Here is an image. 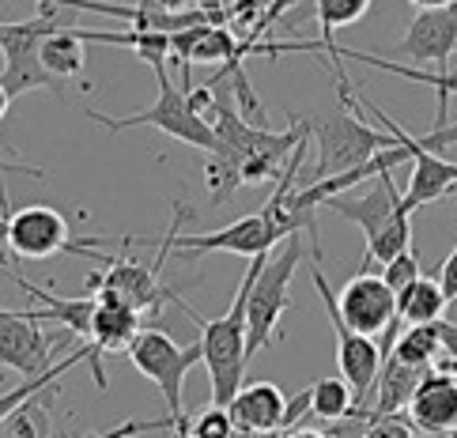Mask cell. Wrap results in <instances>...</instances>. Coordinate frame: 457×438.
<instances>
[{"label": "cell", "instance_id": "8992f818", "mask_svg": "<svg viewBox=\"0 0 457 438\" xmlns=\"http://www.w3.org/2000/svg\"><path fill=\"white\" fill-rule=\"evenodd\" d=\"M246 295H250V272L242 276V284L235 291V302L227 306L223 318L201 321V348H204V367H208V382H212V404H227L235 401L242 389V375H246L250 351H246Z\"/></svg>", "mask_w": 457, "mask_h": 438}, {"label": "cell", "instance_id": "7c38bea8", "mask_svg": "<svg viewBox=\"0 0 457 438\" xmlns=\"http://www.w3.org/2000/svg\"><path fill=\"white\" fill-rule=\"evenodd\" d=\"M310 280H314L325 314H329L333 329H337V367H340V378L352 385L355 412H367L370 409V397H374V385H378V375H382L386 355H382V348L374 344L370 336H359L355 329H348L345 321H340V314H337V291L329 287V280H325L321 261L310 265Z\"/></svg>", "mask_w": 457, "mask_h": 438}, {"label": "cell", "instance_id": "ac0fdd59", "mask_svg": "<svg viewBox=\"0 0 457 438\" xmlns=\"http://www.w3.org/2000/svg\"><path fill=\"white\" fill-rule=\"evenodd\" d=\"M15 284H20L27 295H35L42 306L38 310H23L30 321H57V326H64L72 336H79L84 344H91V318H95V295H76V299H61V295H54V291H46V287H38V284H30V280H23L20 272H12L8 265H0Z\"/></svg>", "mask_w": 457, "mask_h": 438}, {"label": "cell", "instance_id": "5b68a950", "mask_svg": "<svg viewBox=\"0 0 457 438\" xmlns=\"http://www.w3.org/2000/svg\"><path fill=\"white\" fill-rule=\"evenodd\" d=\"M152 72H155V84H159L155 106L140 110V113H129V118H106V113H99V110H84V113L91 121L106 125L110 133H125V128L152 125V128H159V133L174 136L178 144H189V148L212 155V148H216V128H212V121L197 106H193L189 91L170 79V64H159V69H152Z\"/></svg>", "mask_w": 457, "mask_h": 438}, {"label": "cell", "instance_id": "d590c367", "mask_svg": "<svg viewBox=\"0 0 457 438\" xmlns=\"http://www.w3.org/2000/svg\"><path fill=\"white\" fill-rule=\"evenodd\" d=\"M295 431H284V427H276V431H265V434H257V438H291Z\"/></svg>", "mask_w": 457, "mask_h": 438}, {"label": "cell", "instance_id": "9c48e42d", "mask_svg": "<svg viewBox=\"0 0 457 438\" xmlns=\"http://www.w3.org/2000/svg\"><path fill=\"white\" fill-rule=\"evenodd\" d=\"M64 23L57 8H46L35 20L20 23H0V87H4L8 103L23 99L30 91H57L61 79H54L42 64V38Z\"/></svg>", "mask_w": 457, "mask_h": 438}, {"label": "cell", "instance_id": "603a6c76", "mask_svg": "<svg viewBox=\"0 0 457 438\" xmlns=\"http://www.w3.org/2000/svg\"><path fill=\"white\" fill-rule=\"evenodd\" d=\"M446 306L450 302L443 295V284L431 276H420L397 295V321L401 326H435V321H443Z\"/></svg>", "mask_w": 457, "mask_h": 438}, {"label": "cell", "instance_id": "d6a6232c", "mask_svg": "<svg viewBox=\"0 0 457 438\" xmlns=\"http://www.w3.org/2000/svg\"><path fill=\"white\" fill-rule=\"evenodd\" d=\"M8 95H4V87H0V121H4V113H8ZM0 174H35V178H46V170H38V167H23V163H8V159H0Z\"/></svg>", "mask_w": 457, "mask_h": 438}, {"label": "cell", "instance_id": "7bdbcfd3", "mask_svg": "<svg viewBox=\"0 0 457 438\" xmlns=\"http://www.w3.org/2000/svg\"><path fill=\"white\" fill-rule=\"evenodd\" d=\"M95 438H103V434H95Z\"/></svg>", "mask_w": 457, "mask_h": 438}, {"label": "cell", "instance_id": "1f68e13d", "mask_svg": "<svg viewBox=\"0 0 457 438\" xmlns=\"http://www.w3.org/2000/svg\"><path fill=\"white\" fill-rule=\"evenodd\" d=\"M438 284H443L446 302H457V246L450 250V257L443 261V269H438Z\"/></svg>", "mask_w": 457, "mask_h": 438}, {"label": "cell", "instance_id": "f1b7e54d", "mask_svg": "<svg viewBox=\"0 0 457 438\" xmlns=\"http://www.w3.org/2000/svg\"><path fill=\"white\" fill-rule=\"evenodd\" d=\"M363 438H416L404 416H370L363 412Z\"/></svg>", "mask_w": 457, "mask_h": 438}, {"label": "cell", "instance_id": "74e56055", "mask_svg": "<svg viewBox=\"0 0 457 438\" xmlns=\"http://www.w3.org/2000/svg\"><path fill=\"white\" fill-rule=\"evenodd\" d=\"M291 438H329V434H325V431H295Z\"/></svg>", "mask_w": 457, "mask_h": 438}, {"label": "cell", "instance_id": "d6986e66", "mask_svg": "<svg viewBox=\"0 0 457 438\" xmlns=\"http://www.w3.org/2000/svg\"><path fill=\"white\" fill-rule=\"evenodd\" d=\"M284 409H287V397H284V389L276 382H250V385H242L235 393V401L227 404V412H231L235 424L250 427L257 434L280 427L284 424Z\"/></svg>", "mask_w": 457, "mask_h": 438}, {"label": "cell", "instance_id": "f546056e", "mask_svg": "<svg viewBox=\"0 0 457 438\" xmlns=\"http://www.w3.org/2000/svg\"><path fill=\"white\" fill-rule=\"evenodd\" d=\"M295 4H299V0H272V4L265 8V15H261V20H257V27H253V30H250V35L242 38V42H250V45H253V54H257V45L265 42L269 27H276V23H280L284 15H287L291 8H295Z\"/></svg>", "mask_w": 457, "mask_h": 438}, {"label": "cell", "instance_id": "f35d334b", "mask_svg": "<svg viewBox=\"0 0 457 438\" xmlns=\"http://www.w3.org/2000/svg\"><path fill=\"white\" fill-rule=\"evenodd\" d=\"M4 208H12V204H8V189H4V178H0V212H4Z\"/></svg>", "mask_w": 457, "mask_h": 438}, {"label": "cell", "instance_id": "8fae6325", "mask_svg": "<svg viewBox=\"0 0 457 438\" xmlns=\"http://www.w3.org/2000/svg\"><path fill=\"white\" fill-rule=\"evenodd\" d=\"M170 250H174V235L167 231V238H162L155 261H137V257H113V261H110L103 272H91L87 287L95 291V299H99V302L129 306V310H137V314H159L162 302H178V306H182V295H178L174 287L159 284L162 261H167Z\"/></svg>", "mask_w": 457, "mask_h": 438}, {"label": "cell", "instance_id": "4dcf8cb0", "mask_svg": "<svg viewBox=\"0 0 457 438\" xmlns=\"http://www.w3.org/2000/svg\"><path fill=\"white\" fill-rule=\"evenodd\" d=\"M438 333H443V355L435 359L431 370H438V375H453L457 378V321H438Z\"/></svg>", "mask_w": 457, "mask_h": 438}, {"label": "cell", "instance_id": "7a4b0ae2", "mask_svg": "<svg viewBox=\"0 0 457 438\" xmlns=\"http://www.w3.org/2000/svg\"><path fill=\"white\" fill-rule=\"evenodd\" d=\"M325 208H333L337 216L352 219L359 231H363V238H367L363 269H370L374 261L389 265L404 250H412V219H408L412 212L404 208V193L394 182V170L374 178V186L363 193V197L340 193V197H333Z\"/></svg>", "mask_w": 457, "mask_h": 438}, {"label": "cell", "instance_id": "e575fe53", "mask_svg": "<svg viewBox=\"0 0 457 438\" xmlns=\"http://www.w3.org/2000/svg\"><path fill=\"white\" fill-rule=\"evenodd\" d=\"M416 12H443V8H453L457 0H408Z\"/></svg>", "mask_w": 457, "mask_h": 438}, {"label": "cell", "instance_id": "30bf717a", "mask_svg": "<svg viewBox=\"0 0 457 438\" xmlns=\"http://www.w3.org/2000/svg\"><path fill=\"white\" fill-rule=\"evenodd\" d=\"M129 363H133L144 378H152L159 385L162 401H167V416L174 419L178 434L189 431V419L182 412V389H186V375L197 363H204V348H201V336L193 344H174V340L162 333L159 326L140 329V336L129 344Z\"/></svg>", "mask_w": 457, "mask_h": 438}, {"label": "cell", "instance_id": "ab89813d", "mask_svg": "<svg viewBox=\"0 0 457 438\" xmlns=\"http://www.w3.org/2000/svg\"><path fill=\"white\" fill-rule=\"evenodd\" d=\"M450 79H453V84H457V69H450Z\"/></svg>", "mask_w": 457, "mask_h": 438}, {"label": "cell", "instance_id": "ee69618b", "mask_svg": "<svg viewBox=\"0 0 457 438\" xmlns=\"http://www.w3.org/2000/svg\"><path fill=\"white\" fill-rule=\"evenodd\" d=\"M269 4H272V0H269Z\"/></svg>", "mask_w": 457, "mask_h": 438}, {"label": "cell", "instance_id": "2e32d148", "mask_svg": "<svg viewBox=\"0 0 457 438\" xmlns=\"http://www.w3.org/2000/svg\"><path fill=\"white\" fill-rule=\"evenodd\" d=\"M408 424L431 438L457 431V378L428 370L423 382L416 385L412 401H408Z\"/></svg>", "mask_w": 457, "mask_h": 438}, {"label": "cell", "instance_id": "836d02e7", "mask_svg": "<svg viewBox=\"0 0 457 438\" xmlns=\"http://www.w3.org/2000/svg\"><path fill=\"white\" fill-rule=\"evenodd\" d=\"M197 12H204L212 23H227V0H193Z\"/></svg>", "mask_w": 457, "mask_h": 438}, {"label": "cell", "instance_id": "7402d4cb", "mask_svg": "<svg viewBox=\"0 0 457 438\" xmlns=\"http://www.w3.org/2000/svg\"><path fill=\"white\" fill-rule=\"evenodd\" d=\"M87 61V42L76 35V20H64L42 38V64L54 79H79Z\"/></svg>", "mask_w": 457, "mask_h": 438}, {"label": "cell", "instance_id": "ba28073f", "mask_svg": "<svg viewBox=\"0 0 457 438\" xmlns=\"http://www.w3.org/2000/svg\"><path fill=\"white\" fill-rule=\"evenodd\" d=\"M359 99V95H355ZM370 113L374 121H378L389 136H394L401 148H408V163H412V174H408V189H404V208L408 212H416V208L431 204L438 197H446V193L457 189V163H450V159L438 155V148L443 144H453L457 140V125H443V128H431L428 136H408L404 128L389 118L386 110H378L370 99H359Z\"/></svg>", "mask_w": 457, "mask_h": 438}, {"label": "cell", "instance_id": "52a82bcc", "mask_svg": "<svg viewBox=\"0 0 457 438\" xmlns=\"http://www.w3.org/2000/svg\"><path fill=\"white\" fill-rule=\"evenodd\" d=\"M310 136L318 144V167L310 174V182H325V178L348 174L367 167L374 155H382L386 148H394V136L370 128L359 113H352V106L345 103V110H329L321 118H306Z\"/></svg>", "mask_w": 457, "mask_h": 438}, {"label": "cell", "instance_id": "8d00e7d4", "mask_svg": "<svg viewBox=\"0 0 457 438\" xmlns=\"http://www.w3.org/2000/svg\"><path fill=\"white\" fill-rule=\"evenodd\" d=\"M231 438H257V431H250V427H238V424H235Z\"/></svg>", "mask_w": 457, "mask_h": 438}, {"label": "cell", "instance_id": "60d3db41", "mask_svg": "<svg viewBox=\"0 0 457 438\" xmlns=\"http://www.w3.org/2000/svg\"><path fill=\"white\" fill-rule=\"evenodd\" d=\"M443 438H457V431H450V434H443Z\"/></svg>", "mask_w": 457, "mask_h": 438}, {"label": "cell", "instance_id": "277c9868", "mask_svg": "<svg viewBox=\"0 0 457 438\" xmlns=\"http://www.w3.org/2000/svg\"><path fill=\"white\" fill-rule=\"evenodd\" d=\"M0 242L8 246L12 257H23V261H50L57 253H84V261H91V265L113 261V257H103L91 250V246H103L106 242L103 235L76 242L69 231V219L50 204L4 208V212H0Z\"/></svg>", "mask_w": 457, "mask_h": 438}, {"label": "cell", "instance_id": "4316f807", "mask_svg": "<svg viewBox=\"0 0 457 438\" xmlns=\"http://www.w3.org/2000/svg\"><path fill=\"white\" fill-rule=\"evenodd\" d=\"M231 431H235L231 412L220 409V404H208V409L197 412V419L189 424L186 434H193V438H231Z\"/></svg>", "mask_w": 457, "mask_h": 438}, {"label": "cell", "instance_id": "44dd1931", "mask_svg": "<svg viewBox=\"0 0 457 438\" xmlns=\"http://www.w3.org/2000/svg\"><path fill=\"white\" fill-rule=\"evenodd\" d=\"M428 370H416V367H404L397 363L394 355H386L382 363V375H378V385H374V397H370V416H397L408 409V401H412L416 385L423 382Z\"/></svg>", "mask_w": 457, "mask_h": 438}, {"label": "cell", "instance_id": "5bb4252c", "mask_svg": "<svg viewBox=\"0 0 457 438\" xmlns=\"http://www.w3.org/2000/svg\"><path fill=\"white\" fill-rule=\"evenodd\" d=\"M394 54L401 57L404 69H435V76H450L446 64L457 54V4L443 12H416Z\"/></svg>", "mask_w": 457, "mask_h": 438}, {"label": "cell", "instance_id": "484cf974", "mask_svg": "<svg viewBox=\"0 0 457 438\" xmlns=\"http://www.w3.org/2000/svg\"><path fill=\"white\" fill-rule=\"evenodd\" d=\"M355 412V393L345 378H321L310 385V416L325 424H340Z\"/></svg>", "mask_w": 457, "mask_h": 438}, {"label": "cell", "instance_id": "b9f144b4", "mask_svg": "<svg viewBox=\"0 0 457 438\" xmlns=\"http://www.w3.org/2000/svg\"><path fill=\"white\" fill-rule=\"evenodd\" d=\"M178 438H193V434H178Z\"/></svg>", "mask_w": 457, "mask_h": 438}, {"label": "cell", "instance_id": "3957f363", "mask_svg": "<svg viewBox=\"0 0 457 438\" xmlns=\"http://www.w3.org/2000/svg\"><path fill=\"white\" fill-rule=\"evenodd\" d=\"M303 257V235H287L265 257H250V295H246V351L250 359L280 336V318L291 310V276Z\"/></svg>", "mask_w": 457, "mask_h": 438}, {"label": "cell", "instance_id": "9a60e30c", "mask_svg": "<svg viewBox=\"0 0 457 438\" xmlns=\"http://www.w3.org/2000/svg\"><path fill=\"white\" fill-rule=\"evenodd\" d=\"M57 336L38 329L23 310H0V363L23 378H42L54 370Z\"/></svg>", "mask_w": 457, "mask_h": 438}, {"label": "cell", "instance_id": "e0dca14e", "mask_svg": "<svg viewBox=\"0 0 457 438\" xmlns=\"http://www.w3.org/2000/svg\"><path fill=\"white\" fill-rule=\"evenodd\" d=\"M99 302V299H95ZM144 329V314L129 310V306H110L99 302L95 306V318H91V375L95 385L106 389V370H103V355L110 351H129V344L140 336Z\"/></svg>", "mask_w": 457, "mask_h": 438}, {"label": "cell", "instance_id": "6da1fadb", "mask_svg": "<svg viewBox=\"0 0 457 438\" xmlns=\"http://www.w3.org/2000/svg\"><path fill=\"white\" fill-rule=\"evenodd\" d=\"M208 95L212 99L204 118L216 128V148H212L204 167V189H208V208H223L238 189L280 182L295 148L310 136V125L306 118H299L284 133H269L261 125H250L246 113L238 110L235 84L223 72L212 76Z\"/></svg>", "mask_w": 457, "mask_h": 438}, {"label": "cell", "instance_id": "cb8c5ba5", "mask_svg": "<svg viewBox=\"0 0 457 438\" xmlns=\"http://www.w3.org/2000/svg\"><path fill=\"white\" fill-rule=\"evenodd\" d=\"M84 359L91 363V348H87V344H79L76 351L64 355L61 363H54V370H46L42 378H27L23 385H15V389H8V393H0V424H8V419H12L15 412H20L27 401H35V397L42 393V389H57V382H61L64 375H69V370H72L76 363H84Z\"/></svg>", "mask_w": 457, "mask_h": 438}, {"label": "cell", "instance_id": "4fadbf2b", "mask_svg": "<svg viewBox=\"0 0 457 438\" xmlns=\"http://www.w3.org/2000/svg\"><path fill=\"white\" fill-rule=\"evenodd\" d=\"M337 314L348 329H355L359 336H378L397 329V295L389 291V284L378 272H363L359 269L352 280L337 291Z\"/></svg>", "mask_w": 457, "mask_h": 438}, {"label": "cell", "instance_id": "ffe728a7", "mask_svg": "<svg viewBox=\"0 0 457 438\" xmlns=\"http://www.w3.org/2000/svg\"><path fill=\"white\" fill-rule=\"evenodd\" d=\"M374 0H314V15H318V27H321V38L318 42H261L257 54H269V57H280L287 50H333V35L340 27H352L359 23L363 15L370 12Z\"/></svg>", "mask_w": 457, "mask_h": 438}, {"label": "cell", "instance_id": "83f0119b", "mask_svg": "<svg viewBox=\"0 0 457 438\" xmlns=\"http://www.w3.org/2000/svg\"><path fill=\"white\" fill-rule=\"evenodd\" d=\"M420 276H423V269H420L416 250H404V253L394 257L389 265H382V280L389 284V291H394V295H401V291H404L408 284H416Z\"/></svg>", "mask_w": 457, "mask_h": 438}, {"label": "cell", "instance_id": "d4e9b609", "mask_svg": "<svg viewBox=\"0 0 457 438\" xmlns=\"http://www.w3.org/2000/svg\"><path fill=\"white\" fill-rule=\"evenodd\" d=\"M389 355H394L397 363H404V367L431 370L435 359L443 355V333H438V321L435 326H408L404 333H397Z\"/></svg>", "mask_w": 457, "mask_h": 438}]
</instances>
